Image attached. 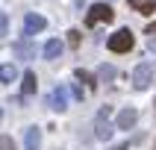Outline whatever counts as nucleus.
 <instances>
[{"mask_svg":"<svg viewBox=\"0 0 156 150\" xmlns=\"http://www.w3.org/2000/svg\"><path fill=\"white\" fill-rule=\"evenodd\" d=\"M133 44H136V38H133V33L124 26V30H115L112 35H109V41H106V47L112 53H130Z\"/></svg>","mask_w":156,"mask_h":150,"instance_id":"f257e3e1","label":"nucleus"},{"mask_svg":"<svg viewBox=\"0 0 156 150\" xmlns=\"http://www.w3.org/2000/svg\"><path fill=\"white\" fill-rule=\"evenodd\" d=\"M109 118H112V106H100V112H97L94 118V138L100 141H109L112 138V124H109Z\"/></svg>","mask_w":156,"mask_h":150,"instance_id":"f03ea898","label":"nucleus"},{"mask_svg":"<svg viewBox=\"0 0 156 150\" xmlns=\"http://www.w3.org/2000/svg\"><path fill=\"white\" fill-rule=\"evenodd\" d=\"M112 18H115V12H112L109 3H94V6L88 9V15H86V24H88V26H94V24H109Z\"/></svg>","mask_w":156,"mask_h":150,"instance_id":"7ed1b4c3","label":"nucleus"},{"mask_svg":"<svg viewBox=\"0 0 156 150\" xmlns=\"http://www.w3.org/2000/svg\"><path fill=\"white\" fill-rule=\"evenodd\" d=\"M150 82H153V68H150V62H139L136 71H133V85L139 88V91H144Z\"/></svg>","mask_w":156,"mask_h":150,"instance_id":"20e7f679","label":"nucleus"},{"mask_svg":"<svg viewBox=\"0 0 156 150\" xmlns=\"http://www.w3.org/2000/svg\"><path fill=\"white\" fill-rule=\"evenodd\" d=\"M12 53H15L18 59H35V41L30 38V35H24V38H18V41H12Z\"/></svg>","mask_w":156,"mask_h":150,"instance_id":"39448f33","label":"nucleus"},{"mask_svg":"<svg viewBox=\"0 0 156 150\" xmlns=\"http://www.w3.org/2000/svg\"><path fill=\"white\" fill-rule=\"evenodd\" d=\"M47 106H50L53 112H65V109H68V88L56 85L50 94H47Z\"/></svg>","mask_w":156,"mask_h":150,"instance_id":"423d86ee","label":"nucleus"},{"mask_svg":"<svg viewBox=\"0 0 156 150\" xmlns=\"http://www.w3.org/2000/svg\"><path fill=\"white\" fill-rule=\"evenodd\" d=\"M44 26H47V21H44L41 15H35V12H30V15L24 18V35H30V38H33L35 33H41Z\"/></svg>","mask_w":156,"mask_h":150,"instance_id":"0eeeda50","label":"nucleus"},{"mask_svg":"<svg viewBox=\"0 0 156 150\" xmlns=\"http://www.w3.org/2000/svg\"><path fill=\"white\" fill-rule=\"evenodd\" d=\"M136 121H139V112L127 106V109H121V112H118V121H115V127H118V130H133V127H136Z\"/></svg>","mask_w":156,"mask_h":150,"instance_id":"6e6552de","label":"nucleus"},{"mask_svg":"<svg viewBox=\"0 0 156 150\" xmlns=\"http://www.w3.org/2000/svg\"><path fill=\"white\" fill-rule=\"evenodd\" d=\"M21 79H24V82H21V94H24V97L35 94V88H38V77H35V71H30V68H27Z\"/></svg>","mask_w":156,"mask_h":150,"instance_id":"1a4fd4ad","label":"nucleus"},{"mask_svg":"<svg viewBox=\"0 0 156 150\" xmlns=\"http://www.w3.org/2000/svg\"><path fill=\"white\" fill-rule=\"evenodd\" d=\"M24 147L27 150H38V147H41V130H38V127H27V132H24Z\"/></svg>","mask_w":156,"mask_h":150,"instance_id":"9d476101","label":"nucleus"},{"mask_svg":"<svg viewBox=\"0 0 156 150\" xmlns=\"http://www.w3.org/2000/svg\"><path fill=\"white\" fill-rule=\"evenodd\" d=\"M62 50H65V44H62L59 38H50V41L44 44V59H59Z\"/></svg>","mask_w":156,"mask_h":150,"instance_id":"9b49d317","label":"nucleus"},{"mask_svg":"<svg viewBox=\"0 0 156 150\" xmlns=\"http://www.w3.org/2000/svg\"><path fill=\"white\" fill-rule=\"evenodd\" d=\"M133 9H139L141 15H153L156 12V0H127Z\"/></svg>","mask_w":156,"mask_h":150,"instance_id":"f8f14e48","label":"nucleus"},{"mask_svg":"<svg viewBox=\"0 0 156 150\" xmlns=\"http://www.w3.org/2000/svg\"><path fill=\"white\" fill-rule=\"evenodd\" d=\"M118 77V71H115V65H100V68H97V79H100V82H109V79H115Z\"/></svg>","mask_w":156,"mask_h":150,"instance_id":"ddd939ff","label":"nucleus"},{"mask_svg":"<svg viewBox=\"0 0 156 150\" xmlns=\"http://www.w3.org/2000/svg\"><path fill=\"white\" fill-rule=\"evenodd\" d=\"M15 79H18L15 65H0V82H15Z\"/></svg>","mask_w":156,"mask_h":150,"instance_id":"4468645a","label":"nucleus"},{"mask_svg":"<svg viewBox=\"0 0 156 150\" xmlns=\"http://www.w3.org/2000/svg\"><path fill=\"white\" fill-rule=\"evenodd\" d=\"M74 77H77L80 82H86L88 88H94V85H97V79L91 77V74H88V71H83V68H77V71H74Z\"/></svg>","mask_w":156,"mask_h":150,"instance_id":"2eb2a0df","label":"nucleus"},{"mask_svg":"<svg viewBox=\"0 0 156 150\" xmlns=\"http://www.w3.org/2000/svg\"><path fill=\"white\" fill-rule=\"evenodd\" d=\"M0 150H18L12 135H0Z\"/></svg>","mask_w":156,"mask_h":150,"instance_id":"dca6fc26","label":"nucleus"},{"mask_svg":"<svg viewBox=\"0 0 156 150\" xmlns=\"http://www.w3.org/2000/svg\"><path fill=\"white\" fill-rule=\"evenodd\" d=\"M80 38H83L80 30H68V44H71V47H80Z\"/></svg>","mask_w":156,"mask_h":150,"instance_id":"f3484780","label":"nucleus"},{"mask_svg":"<svg viewBox=\"0 0 156 150\" xmlns=\"http://www.w3.org/2000/svg\"><path fill=\"white\" fill-rule=\"evenodd\" d=\"M9 33V18H6V12H0V38Z\"/></svg>","mask_w":156,"mask_h":150,"instance_id":"a211bd4d","label":"nucleus"},{"mask_svg":"<svg viewBox=\"0 0 156 150\" xmlns=\"http://www.w3.org/2000/svg\"><path fill=\"white\" fill-rule=\"evenodd\" d=\"M71 94L77 97V100H83V97H86V91H83V85H71Z\"/></svg>","mask_w":156,"mask_h":150,"instance_id":"6ab92c4d","label":"nucleus"},{"mask_svg":"<svg viewBox=\"0 0 156 150\" xmlns=\"http://www.w3.org/2000/svg\"><path fill=\"white\" fill-rule=\"evenodd\" d=\"M147 35H156V21H150V24H147Z\"/></svg>","mask_w":156,"mask_h":150,"instance_id":"aec40b11","label":"nucleus"},{"mask_svg":"<svg viewBox=\"0 0 156 150\" xmlns=\"http://www.w3.org/2000/svg\"><path fill=\"white\" fill-rule=\"evenodd\" d=\"M147 47H150V50H156V38H153V35L147 38Z\"/></svg>","mask_w":156,"mask_h":150,"instance_id":"412c9836","label":"nucleus"},{"mask_svg":"<svg viewBox=\"0 0 156 150\" xmlns=\"http://www.w3.org/2000/svg\"><path fill=\"white\" fill-rule=\"evenodd\" d=\"M0 118H3V109H0Z\"/></svg>","mask_w":156,"mask_h":150,"instance_id":"4be33fe9","label":"nucleus"},{"mask_svg":"<svg viewBox=\"0 0 156 150\" xmlns=\"http://www.w3.org/2000/svg\"><path fill=\"white\" fill-rule=\"evenodd\" d=\"M153 106H156V100H153Z\"/></svg>","mask_w":156,"mask_h":150,"instance_id":"5701e85b","label":"nucleus"}]
</instances>
